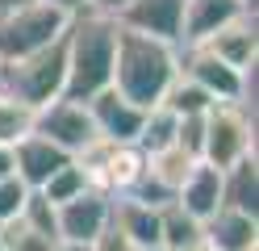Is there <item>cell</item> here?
Segmentation results:
<instances>
[{"label": "cell", "mask_w": 259, "mask_h": 251, "mask_svg": "<svg viewBox=\"0 0 259 251\" xmlns=\"http://www.w3.org/2000/svg\"><path fill=\"white\" fill-rule=\"evenodd\" d=\"M88 113H92V126H96V138H109V142H134L138 130H142V117H147V109H138L134 100H125L117 88L96 92L92 100H84Z\"/></svg>", "instance_id": "obj_10"}, {"label": "cell", "mask_w": 259, "mask_h": 251, "mask_svg": "<svg viewBox=\"0 0 259 251\" xmlns=\"http://www.w3.org/2000/svg\"><path fill=\"white\" fill-rule=\"evenodd\" d=\"M67 159H71L67 151H59L55 142H46L42 134H25L21 142H13V176H17L25 189H42Z\"/></svg>", "instance_id": "obj_11"}, {"label": "cell", "mask_w": 259, "mask_h": 251, "mask_svg": "<svg viewBox=\"0 0 259 251\" xmlns=\"http://www.w3.org/2000/svg\"><path fill=\"white\" fill-rule=\"evenodd\" d=\"M197 46H205L209 55H218L222 63L238 67V71H251V67H255V59H259V33H255V13H242L238 21L222 25L218 33H209V38H205V42H197Z\"/></svg>", "instance_id": "obj_12"}, {"label": "cell", "mask_w": 259, "mask_h": 251, "mask_svg": "<svg viewBox=\"0 0 259 251\" xmlns=\"http://www.w3.org/2000/svg\"><path fill=\"white\" fill-rule=\"evenodd\" d=\"M180 71V46L147 38L117 25V50H113V88L138 109H151L163 100L167 84Z\"/></svg>", "instance_id": "obj_2"}, {"label": "cell", "mask_w": 259, "mask_h": 251, "mask_svg": "<svg viewBox=\"0 0 259 251\" xmlns=\"http://www.w3.org/2000/svg\"><path fill=\"white\" fill-rule=\"evenodd\" d=\"M180 251H213V247H209L205 239H197V243H188V247H180Z\"/></svg>", "instance_id": "obj_30"}, {"label": "cell", "mask_w": 259, "mask_h": 251, "mask_svg": "<svg viewBox=\"0 0 259 251\" xmlns=\"http://www.w3.org/2000/svg\"><path fill=\"white\" fill-rule=\"evenodd\" d=\"M17 5H25V0H0V13H9V9H17Z\"/></svg>", "instance_id": "obj_31"}, {"label": "cell", "mask_w": 259, "mask_h": 251, "mask_svg": "<svg viewBox=\"0 0 259 251\" xmlns=\"http://www.w3.org/2000/svg\"><path fill=\"white\" fill-rule=\"evenodd\" d=\"M46 5H55V9H63L67 17H75V13H84V9H88V0H46Z\"/></svg>", "instance_id": "obj_28"}, {"label": "cell", "mask_w": 259, "mask_h": 251, "mask_svg": "<svg viewBox=\"0 0 259 251\" xmlns=\"http://www.w3.org/2000/svg\"><path fill=\"white\" fill-rule=\"evenodd\" d=\"M205 239L201 234V218H192L180 201H167V205H159V247L163 251H180L188 243Z\"/></svg>", "instance_id": "obj_18"}, {"label": "cell", "mask_w": 259, "mask_h": 251, "mask_svg": "<svg viewBox=\"0 0 259 251\" xmlns=\"http://www.w3.org/2000/svg\"><path fill=\"white\" fill-rule=\"evenodd\" d=\"M59 251H71V247H59Z\"/></svg>", "instance_id": "obj_33"}, {"label": "cell", "mask_w": 259, "mask_h": 251, "mask_svg": "<svg viewBox=\"0 0 259 251\" xmlns=\"http://www.w3.org/2000/svg\"><path fill=\"white\" fill-rule=\"evenodd\" d=\"M117 25L147 33V38L180 46V29H184V0H130L117 13Z\"/></svg>", "instance_id": "obj_9"}, {"label": "cell", "mask_w": 259, "mask_h": 251, "mask_svg": "<svg viewBox=\"0 0 259 251\" xmlns=\"http://www.w3.org/2000/svg\"><path fill=\"white\" fill-rule=\"evenodd\" d=\"M0 251H5V247H0Z\"/></svg>", "instance_id": "obj_35"}, {"label": "cell", "mask_w": 259, "mask_h": 251, "mask_svg": "<svg viewBox=\"0 0 259 251\" xmlns=\"http://www.w3.org/2000/svg\"><path fill=\"white\" fill-rule=\"evenodd\" d=\"M176 201L192 213V218H205L213 213V209H222V172L218 167H209L205 159H197L192 163V172L184 176V184L176 189Z\"/></svg>", "instance_id": "obj_15"}, {"label": "cell", "mask_w": 259, "mask_h": 251, "mask_svg": "<svg viewBox=\"0 0 259 251\" xmlns=\"http://www.w3.org/2000/svg\"><path fill=\"white\" fill-rule=\"evenodd\" d=\"M34 134H42L46 142H55L59 151H67V155H79V151L96 138V126H92V113H88L84 100L59 96V100H51V105L38 109Z\"/></svg>", "instance_id": "obj_8"}, {"label": "cell", "mask_w": 259, "mask_h": 251, "mask_svg": "<svg viewBox=\"0 0 259 251\" xmlns=\"http://www.w3.org/2000/svg\"><path fill=\"white\" fill-rule=\"evenodd\" d=\"M255 155V113L247 105H230V100H218L213 109L205 113V142H201V159L209 167H234L238 159Z\"/></svg>", "instance_id": "obj_5"}, {"label": "cell", "mask_w": 259, "mask_h": 251, "mask_svg": "<svg viewBox=\"0 0 259 251\" xmlns=\"http://www.w3.org/2000/svg\"><path fill=\"white\" fill-rule=\"evenodd\" d=\"M201 234H205V243L213 251H255V243H259V218L222 205V209H213L201 222Z\"/></svg>", "instance_id": "obj_13"}, {"label": "cell", "mask_w": 259, "mask_h": 251, "mask_svg": "<svg viewBox=\"0 0 259 251\" xmlns=\"http://www.w3.org/2000/svg\"><path fill=\"white\" fill-rule=\"evenodd\" d=\"M113 222V197L101 189H84L79 197L55 205V226L63 247H88L96 243V234Z\"/></svg>", "instance_id": "obj_6"}, {"label": "cell", "mask_w": 259, "mask_h": 251, "mask_svg": "<svg viewBox=\"0 0 259 251\" xmlns=\"http://www.w3.org/2000/svg\"><path fill=\"white\" fill-rule=\"evenodd\" d=\"M63 84H67V46H63V38L34 50V55H25V59L0 63V88L21 96L25 105H34V109L59 100Z\"/></svg>", "instance_id": "obj_3"}, {"label": "cell", "mask_w": 259, "mask_h": 251, "mask_svg": "<svg viewBox=\"0 0 259 251\" xmlns=\"http://www.w3.org/2000/svg\"><path fill=\"white\" fill-rule=\"evenodd\" d=\"M13 176V147H0V180Z\"/></svg>", "instance_id": "obj_29"}, {"label": "cell", "mask_w": 259, "mask_h": 251, "mask_svg": "<svg viewBox=\"0 0 259 251\" xmlns=\"http://www.w3.org/2000/svg\"><path fill=\"white\" fill-rule=\"evenodd\" d=\"M180 71L188 80H197L213 100H230V105L247 100V84L255 80V67L251 71H238V67L222 63L218 55H209L205 46H180Z\"/></svg>", "instance_id": "obj_7"}, {"label": "cell", "mask_w": 259, "mask_h": 251, "mask_svg": "<svg viewBox=\"0 0 259 251\" xmlns=\"http://www.w3.org/2000/svg\"><path fill=\"white\" fill-rule=\"evenodd\" d=\"M176 126H180V117H176L167 105H151L147 117H142V130H138L134 147L142 151V155H155V151H163V147L176 142Z\"/></svg>", "instance_id": "obj_21"}, {"label": "cell", "mask_w": 259, "mask_h": 251, "mask_svg": "<svg viewBox=\"0 0 259 251\" xmlns=\"http://www.w3.org/2000/svg\"><path fill=\"white\" fill-rule=\"evenodd\" d=\"M29 193H34V189H25L17 176H5V180H0V226H5V222H17V218H21Z\"/></svg>", "instance_id": "obj_25"}, {"label": "cell", "mask_w": 259, "mask_h": 251, "mask_svg": "<svg viewBox=\"0 0 259 251\" xmlns=\"http://www.w3.org/2000/svg\"><path fill=\"white\" fill-rule=\"evenodd\" d=\"M71 17L46 5V0H25V5L0 13V63H13V59H25L34 50L59 42L67 33Z\"/></svg>", "instance_id": "obj_4"}, {"label": "cell", "mask_w": 259, "mask_h": 251, "mask_svg": "<svg viewBox=\"0 0 259 251\" xmlns=\"http://www.w3.org/2000/svg\"><path fill=\"white\" fill-rule=\"evenodd\" d=\"M151 251H163V247H151Z\"/></svg>", "instance_id": "obj_34"}, {"label": "cell", "mask_w": 259, "mask_h": 251, "mask_svg": "<svg viewBox=\"0 0 259 251\" xmlns=\"http://www.w3.org/2000/svg\"><path fill=\"white\" fill-rule=\"evenodd\" d=\"M222 205L259 218V172H255V155L238 159L234 167H226V172H222Z\"/></svg>", "instance_id": "obj_17"}, {"label": "cell", "mask_w": 259, "mask_h": 251, "mask_svg": "<svg viewBox=\"0 0 259 251\" xmlns=\"http://www.w3.org/2000/svg\"><path fill=\"white\" fill-rule=\"evenodd\" d=\"M113 226H117L138 251L159 247V209L134 197H113Z\"/></svg>", "instance_id": "obj_16"}, {"label": "cell", "mask_w": 259, "mask_h": 251, "mask_svg": "<svg viewBox=\"0 0 259 251\" xmlns=\"http://www.w3.org/2000/svg\"><path fill=\"white\" fill-rule=\"evenodd\" d=\"M34 117H38L34 105H25L21 96L0 88V147H13V142H21L25 134H34Z\"/></svg>", "instance_id": "obj_22"}, {"label": "cell", "mask_w": 259, "mask_h": 251, "mask_svg": "<svg viewBox=\"0 0 259 251\" xmlns=\"http://www.w3.org/2000/svg\"><path fill=\"white\" fill-rule=\"evenodd\" d=\"M242 13H251L242 0H184V29H180V46H197L209 33H218L222 25L238 21Z\"/></svg>", "instance_id": "obj_14"}, {"label": "cell", "mask_w": 259, "mask_h": 251, "mask_svg": "<svg viewBox=\"0 0 259 251\" xmlns=\"http://www.w3.org/2000/svg\"><path fill=\"white\" fill-rule=\"evenodd\" d=\"M192 163H197V155H188L184 147H163V151H155V155H147V176L159 180L167 193H176L184 184V176L192 172Z\"/></svg>", "instance_id": "obj_20"}, {"label": "cell", "mask_w": 259, "mask_h": 251, "mask_svg": "<svg viewBox=\"0 0 259 251\" xmlns=\"http://www.w3.org/2000/svg\"><path fill=\"white\" fill-rule=\"evenodd\" d=\"M159 105H167L176 117H197V113H209L218 100L209 96L197 80H188L184 71H176V80L167 84V92H163V100H159Z\"/></svg>", "instance_id": "obj_19"}, {"label": "cell", "mask_w": 259, "mask_h": 251, "mask_svg": "<svg viewBox=\"0 0 259 251\" xmlns=\"http://www.w3.org/2000/svg\"><path fill=\"white\" fill-rule=\"evenodd\" d=\"M0 247L5 251H59L63 243H55L51 234H42V230H34L29 222H5L0 226Z\"/></svg>", "instance_id": "obj_24"}, {"label": "cell", "mask_w": 259, "mask_h": 251, "mask_svg": "<svg viewBox=\"0 0 259 251\" xmlns=\"http://www.w3.org/2000/svg\"><path fill=\"white\" fill-rule=\"evenodd\" d=\"M242 5H247V9H251V13H255V5H259V0H242Z\"/></svg>", "instance_id": "obj_32"}, {"label": "cell", "mask_w": 259, "mask_h": 251, "mask_svg": "<svg viewBox=\"0 0 259 251\" xmlns=\"http://www.w3.org/2000/svg\"><path fill=\"white\" fill-rule=\"evenodd\" d=\"M125 5H130V0H88V9L92 13H105V17H117Z\"/></svg>", "instance_id": "obj_27"}, {"label": "cell", "mask_w": 259, "mask_h": 251, "mask_svg": "<svg viewBox=\"0 0 259 251\" xmlns=\"http://www.w3.org/2000/svg\"><path fill=\"white\" fill-rule=\"evenodd\" d=\"M84 189H92V184H88V176H84V167H79L75 159H67V163H63V167H59V172H55L51 180L42 184L38 193H42L46 201H51V205H63V201L79 197Z\"/></svg>", "instance_id": "obj_23"}, {"label": "cell", "mask_w": 259, "mask_h": 251, "mask_svg": "<svg viewBox=\"0 0 259 251\" xmlns=\"http://www.w3.org/2000/svg\"><path fill=\"white\" fill-rule=\"evenodd\" d=\"M88 247H92V251H138V247L130 243V239H125V234L113 226V222H109L101 234H96V243H88Z\"/></svg>", "instance_id": "obj_26"}, {"label": "cell", "mask_w": 259, "mask_h": 251, "mask_svg": "<svg viewBox=\"0 0 259 251\" xmlns=\"http://www.w3.org/2000/svg\"><path fill=\"white\" fill-rule=\"evenodd\" d=\"M67 46V84L63 96L67 100H92L113 84V50H117V17L105 13H75L63 33Z\"/></svg>", "instance_id": "obj_1"}]
</instances>
